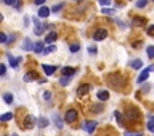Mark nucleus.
Instances as JSON below:
<instances>
[{
	"instance_id": "1",
	"label": "nucleus",
	"mask_w": 154,
	"mask_h": 136,
	"mask_svg": "<svg viewBox=\"0 0 154 136\" xmlns=\"http://www.w3.org/2000/svg\"><path fill=\"white\" fill-rule=\"evenodd\" d=\"M125 118L128 120H131V122L138 120L141 118V112L137 107H129L125 110Z\"/></svg>"
},
{
	"instance_id": "2",
	"label": "nucleus",
	"mask_w": 154,
	"mask_h": 136,
	"mask_svg": "<svg viewBox=\"0 0 154 136\" xmlns=\"http://www.w3.org/2000/svg\"><path fill=\"white\" fill-rule=\"evenodd\" d=\"M77 117H78L77 111L73 110V108H71V110L66 111V113H65V122L69 123V124H70V123H73V122L77 119Z\"/></svg>"
},
{
	"instance_id": "3",
	"label": "nucleus",
	"mask_w": 154,
	"mask_h": 136,
	"mask_svg": "<svg viewBox=\"0 0 154 136\" xmlns=\"http://www.w3.org/2000/svg\"><path fill=\"white\" fill-rule=\"evenodd\" d=\"M96 126H97V122H95V120H87V122H84V124H83V129H84L88 134H93L94 130L96 129Z\"/></svg>"
},
{
	"instance_id": "4",
	"label": "nucleus",
	"mask_w": 154,
	"mask_h": 136,
	"mask_svg": "<svg viewBox=\"0 0 154 136\" xmlns=\"http://www.w3.org/2000/svg\"><path fill=\"white\" fill-rule=\"evenodd\" d=\"M107 30L106 29H97L94 34H93V39L95 40V41H102V40H105L106 37H107Z\"/></svg>"
},
{
	"instance_id": "5",
	"label": "nucleus",
	"mask_w": 154,
	"mask_h": 136,
	"mask_svg": "<svg viewBox=\"0 0 154 136\" xmlns=\"http://www.w3.org/2000/svg\"><path fill=\"white\" fill-rule=\"evenodd\" d=\"M38 78V73L36 71H28L24 76H23V81L25 83H30V82H34L35 79Z\"/></svg>"
},
{
	"instance_id": "6",
	"label": "nucleus",
	"mask_w": 154,
	"mask_h": 136,
	"mask_svg": "<svg viewBox=\"0 0 154 136\" xmlns=\"http://www.w3.org/2000/svg\"><path fill=\"white\" fill-rule=\"evenodd\" d=\"M35 122H36L35 117H34L32 114H28V116L24 118V122H23L24 128H25V129H32L34 125H35Z\"/></svg>"
},
{
	"instance_id": "7",
	"label": "nucleus",
	"mask_w": 154,
	"mask_h": 136,
	"mask_svg": "<svg viewBox=\"0 0 154 136\" xmlns=\"http://www.w3.org/2000/svg\"><path fill=\"white\" fill-rule=\"evenodd\" d=\"M90 88H91V85H90L89 83H83V84H81V85L77 88V95H78V96H84L85 94L89 93Z\"/></svg>"
},
{
	"instance_id": "8",
	"label": "nucleus",
	"mask_w": 154,
	"mask_h": 136,
	"mask_svg": "<svg viewBox=\"0 0 154 136\" xmlns=\"http://www.w3.org/2000/svg\"><path fill=\"white\" fill-rule=\"evenodd\" d=\"M42 66V70L45 71V73L47 75V76H52L55 71H57V66H54V65H47V64H42L41 65Z\"/></svg>"
},
{
	"instance_id": "9",
	"label": "nucleus",
	"mask_w": 154,
	"mask_h": 136,
	"mask_svg": "<svg viewBox=\"0 0 154 136\" xmlns=\"http://www.w3.org/2000/svg\"><path fill=\"white\" fill-rule=\"evenodd\" d=\"M132 24L135 26H144L147 24V19L144 17H141V16H136L134 19H132Z\"/></svg>"
},
{
	"instance_id": "10",
	"label": "nucleus",
	"mask_w": 154,
	"mask_h": 136,
	"mask_svg": "<svg viewBox=\"0 0 154 136\" xmlns=\"http://www.w3.org/2000/svg\"><path fill=\"white\" fill-rule=\"evenodd\" d=\"M22 49H24L25 52H29L31 49L34 51V45H32V42H31V40L29 37H25L24 39V41L22 43Z\"/></svg>"
},
{
	"instance_id": "11",
	"label": "nucleus",
	"mask_w": 154,
	"mask_h": 136,
	"mask_svg": "<svg viewBox=\"0 0 154 136\" xmlns=\"http://www.w3.org/2000/svg\"><path fill=\"white\" fill-rule=\"evenodd\" d=\"M149 67H147L146 70H143L141 73H140V76L137 77V83H142V82H144L146 79H148V77H149Z\"/></svg>"
},
{
	"instance_id": "12",
	"label": "nucleus",
	"mask_w": 154,
	"mask_h": 136,
	"mask_svg": "<svg viewBox=\"0 0 154 136\" xmlns=\"http://www.w3.org/2000/svg\"><path fill=\"white\" fill-rule=\"evenodd\" d=\"M60 71H61L63 76H69V77H71V76L76 72V69H73L72 66H64Z\"/></svg>"
},
{
	"instance_id": "13",
	"label": "nucleus",
	"mask_w": 154,
	"mask_h": 136,
	"mask_svg": "<svg viewBox=\"0 0 154 136\" xmlns=\"http://www.w3.org/2000/svg\"><path fill=\"white\" fill-rule=\"evenodd\" d=\"M96 96H97L99 100L106 101V100H108V97H109V93H108V90L102 89V90H99V91L96 93Z\"/></svg>"
},
{
	"instance_id": "14",
	"label": "nucleus",
	"mask_w": 154,
	"mask_h": 136,
	"mask_svg": "<svg viewBox=\"0 0 154 136\" xmlns=\"http://www.w3.org/2000/svg\"><path fill=\"white\" fill-rule=\"evenodd\" d=\"M57 37H58L57 31H49V34H48V35L46 36V39H45V42L52 43V42H54V41L57 40Z\"/></svg>"
},
{
	"instance_id": "15",
	"label": "nucleus",
	"mask_w": 154,
	"mask_h": 136,
	"mask_svg": "<svg viewBox=\"0 0 154 136\" xmlns=\"http://www.w3.org/2000/svg\"><path fill=\"white\" fill-rule=\"evenodd\" d=\"M48 16H49V7H47V6L40 7V10H38V17H41V18H47Z\"/></svg>"
},
{
	"instance_id": "16",
	"label": "nucleus",
	"mask_w": 154,
	"mask_h": 136,
	"mask_svg": "<svg viewBox=\"0 0 154 136\" xmlns=\"http://www.w3.org/2000/svg\"><path fill=\"white\" fill-rule=\"evenodd\" d=\"M103 108H105V106L102 104H94V105H91L90 111L93 113H101L103 111Z\"/></svg>"
},
{
	"instance_id": "17",
	"label": "nucleus",
	"mask_w": 154,
	"mask_h": 136,
	"mask_svg": "<svg viewBox=\"0 0 154 136\" xmlns=\"http://www.w3.org/2000/svg\"><path fill=\"white\" fill-rule=\"evenodd\" d=\"M45 51V47H43V41H37V42H35V45H34V52L35 53H41V52H43Z\"/></svg>"
},
{
	"instance_id": "18",
	"label": "nucleus",
	"mask_w": 154,
	"mask_h": 136,
	"mask_svg": "<svg viewBox=\"0 0 154 136\" xmlns=\"http://www.w3.org/2000/svg\"><path fill=\"white\" fill-rule=\"evenodd\" d=\"M130 66H131L134 70H138V69H141V67L143 66V61H142L141 59H135V60H132V61L130 63Z\"/></svg>"
},
{
	"instance_id": "19",
	"label": "nucleus",
	"mask_w": 154,
	"mask_h": 136,
	"mask_svg": "<svg viewBox=\"0 0 154 136\" xmlns=\"http://www.w3.org/2000/svg\"><path fill=\"white\" fill-rule=\"evenodd\" d=\"M7 57H8V63H10V65H11V67L16 69V67L18 66V64H19L18 58L16 59V58H14L13 55H11V54H7Z\"/></svg>"
},
{
	"instance_id": "20",
	"label": "nucleus",
	"mask_w": 154,
	"mask_h": 136,
	"mask_svg": "<svg viewBox=\"0 0 154 136\" xmlns=\"http://www.w3.org/2000/svg\"><path fill=\"white\" fill-rule=\"evenodd\" d=\"M48 124H49V120H48L47 118H45V117H40V118L37 119V125H38V128H41V129L46 128Z\"/></svg>"
},
{
	"instance_id": "21",
	"label": "nucleus",
	"mask_w": 154,
	"mask_h": 136,
	"mask_svg": "<svg viewBox=\"0 0 154 136\" xmlns=\"http://www.w3.org/2000/svg\"><path fill=\"white\" fill-rule=\"evenodd\" d=\"M114 118H116L117 123L119 124V126H124V119H123V116L119 111H114Z\"/></svg>"
},
{
	"instance_id": "22",
	"label": "nucleus",
	"mask_w": 154,
	"mask_h": 136,
	"mask_svg": "<svg viewBox=\"0 0 154 136\" xmlns=\"http://www.w3.org/2000/svg\"><path fill=\"white\" fill-rule=\"evenodd\" d=\"M53 120H54V124H55V126L58 128V129H63L64 128V123H63V119L59 117V116H54L53 117Z\"/></svg>"
},
{
	"instance_id": "23",
	"label": "nucleus",
	"mask_w": 154,
	"mask_h": 136,
	"mask_svg": "<svg viewBox=\"0 0 154 136\" xmlns=\"http://www.w3.org/2000/svg\"><path fill=\"white\" fill-rule=\"evenodd\" d=\"M12 118H13V113H12V112H6V113L1 114L0 120H1V122H8V120H11Z\"/></svg>"
},
{
	"instance_id": "24",
	"label": "nucleus",
	"mask_w": 154,
	"mask_h": 136,
	"mask_svg": "<svg viewBox=\"0 0 154 136\" xmlns=\"http://www.w3.org/2000/svg\"><path fill=\"white\" fill-rule=\"evenodd\" d=\"M2 99H4V101L6 102V104H12V101H13V95L11 94V93H5L4 95H2Z\"/></svg>"
},
{
	"instance_id": "25",
	"label": "nucleus",
	"mask_w": 154,
	"mask_h": 136,
	"mask_svg": "<svg viewBox=\"0 0 154 136\" xmlns=\"http://www.w3.org/2000/svg\"><path fill=\"white\" fill-rule=\"evenodd\" d=\"M57 51V46H54V45H49L48 47H46L45 48V51L42 52L45 55H47V54H49V53H53V52H55Z\"/></svg>"
},
{
	"instance_id": "26",
	"label": "nucleus",
	"mask_w": 154,
	"mask_h": 136,
	"mask_svg": "<svg viewBox=\"0 0 154 136\" xmlns=\"http://www.w3.org/2000/svg\"><path fill=\"white\" fill-rule=\"evenodd\" d=\"M70 81H71V77H69V76H64V77L59 78V83H60L63 87H66V85L70 83Z\"/></svg>"
},
{
	"instance_id": "27",
	"label": "nucleus",
	"mask_w": 154,
	"mask_h": 136,
	"mask_svg": "<svg viewBox=\"0 0 154 136\" xmlns=\"http://www.w3.org/2000/svg\"><path fill=\"white\" fill-rule=\"evenodd\" d=\"M147 129L154 134V117H152V119H149L147 122Z\"/></svg>"
},
{
	"instance_id": "28",
	"label": "nucleus",
	"mask_w": 154,
	"mask_h": 136,
	"mask_svg": "<svg viewBox=\"0 0 154 136\" xmlns=\"http://www.w3.org/2000/svg\"><path fill=\"white\" fill-rule=\"evenodd\" d=\"M65 6V2H60V4H57V5H54L53 7H52V12H59L63 7Z\"/></svg>"
},
{
	"instance_id": "29",
	"label": "nucleus",
	"mask_w": 154,
	"mask_h": 136,
	"mask_svg": "<svg viewBox=\"0 0 154 136\" xmlns=\"http://www.w3.org/2000/svg\"><path fill=\"white\" fill-rule=\"evenodd\" d=\"M147 54L150 59H154V46H148L147 47Z\"/></svg>"
},
{
	"instance_id": "30",
	"label": "nucleus",
	"mask_w": 154,
	"mask_h": 136,
	"mask_svg": "<svg viewBox=\"0 0 154 136\" xmlns=\"http://www.w3.org/2000/svg\"><path fill=\"white\" fill-rule=\"evenodd\" d=\"M147 4H148V0H137V1H136V6H137L138 8L146 7Z\"/></svg>"
},
{
	"instance_id": "31",
	"label": "nucleus",
	"mask_w": 154,
	"mask_h": 136,
	"mask_svg": "<svg viewBox=\"0 0 154 136\" xmlns=\"http://www.w3.org/2000/svg\"><path fill=\"white\" fill-rule=\"evenodd\" d=\"M79 48H81V46H79L78 43H72V45L70 46V52L76 53V52H78V51H79Z\"/></svg>"
},
{
	"instance_id": "32",
	"label": "nucleus",
	"mask_w": 154,
	"mask_h": 136,
	"mask_svg": "<svg viewBox=\"0 0 154 136\" xmlns=\"http://www.w3.org/2000/svg\"><path fill=\"white\" fill-rule=\"evenodd\" d=\"M101 12H102L103 14H108V16H111V14H114L116 10H113V8H102Z\"/></svg>"
},
{
	"instance_id": "33",
	"label": "nucleus",
	"mask_w": 154,
	"mask_h": 136,
	"mask_svg": "<svg viewBox=\"0 0 154 136\" xmlns=\"http://www.w3.org/2000/svg\"><path fill=\"white\" fill-rule=\"evenodd\" d=\"M5 42H7V36L5 32L0 31V43H5Z\"/></svg>"
},
{
	"instance_id": "34",
	"label": "nucleus",
	"mask_w": 154,
	"mask_h": 136,
	"mask_svg": "<svg viewBox=\"0 0 154 136\" xmlns=\"http://www.w3.org/2000/svg\"><path fill=\"white\" fill-rule=\"evenodd\" d=\"M88 52H89L90 54H96V53H97V48H96L95 46H89V47H88Z\"/></svg>"
},
{
	"instance_id": "35",
	"label": "nucleus",
	"mask_w": 154,
	"mask_h": 136,
	"mask_svg": "<svg viewBox=\"0 0 154 136\" xmlns=\"http://www.w3.org/2000/svg\"><path fill=\"white\" fill-rule=\"evenodd\" d=\"M111 1L112 0H99V4L102 6H108V5H111Z\"/></svg>"
},
{
	"instance_id": "36",
	"label": "nucleus",
	"mask_w": 154,
	"mask_h": 136,
	"mask_svg": "<svg viewBox=\"0 0 154 136\" xmlns=\"http://www.w3.org/2000/svg\"><path fill=\"white\" fill-rule=\"evenodd\" d=\"M147 34L148 35H154V24L153 25H149L147 28Z\"/></svg>"
},
{
	"instance_id": "37",
	"label": "nucleus",
	"mask_w": 154,
	"mask_h": 136,
	"mask_svg": "<svg viewBox=\"0 0 154 136\" xmlns=\"http://www.w3.org/2000/svg\"><path fill=\"white\" fill-rule=\"evenodd\" d=\"M51 96H52V94H51V91H48V90H46V91L43 93V99H45V100H49V99H51Z\"/></svg>"
},
{
	"instance_id": "38",
	"label": "nucleus",
	"mask_w": 154,
	"mask_h": 136,
	"mask_svg": "<svg viewBox=\"0 0 154 136\" xmlns=\"http://www.w3.org/2000/svg\"><path fill=\"white\" fill-rule=\"evenodd\" d=\"M4 2L8 6H14L16 5V0H4Z\"/></svg>"
},
{
	"instance_id": "39",
	"label": "nucleus",
	"mask_w": 154,
	"mask_h": 136,
	"mask_svg": "<svg viewBox=\"0 0 154 136\" xmlns=\"http://www.w3.org/2000/svg\"><path fill=\"white\" fill-rule=\"evenodd\" d=\"M5 72H6V66L4 64H0V76L5 75Z\"/></svg>"
},
{
	"instance_id": "40",
	"label": "nucleus",
	"mask_w": 154,
	"mask_h": 136,
	"mask_svg": "<svg viewBox=\"0 0 154 136\" xmlns=\"http://www.w3.org/2000/svg\"><path fill=\"white\" fill-rule=\"evenodd\" d=\"M20 6H22V0H16L14 7H16V8H20Z\"/></svg>"
},
{
	"instance_id": "41",
	"label": "nucleus",
	"mask_w": 154,
	"mask_h": 136,
	"mask_svg": "<svg viewBox=\"0 0 154 136\" xmlns=\"http://www.w3.org/2000/svg\"><path fill=\"white\" fill-rule=\"evenodd\" d=\"M45 1L46 0H34V4L35 5H42V4H45Z\"/></svg>"
},
{
	"instance_id": "42",
	"label": "nucleus",
	"mask_w": 154,
	"mask_h": 136,
	"mask_svg": "<svg viewBox=\"0 0 154 136\" xmlns=\"http://www.w3.org/2000/svg\"><path fill=\"white\" fill-rule=\"evenodd\" d=\"M136 132H131V131H125V134H124V136H134Z\"/></svg>"
},
{
	"instance_id": "43",
	"label": "nucleus",
	"mask_w": 154,
	"mask_h": 136,
	"mask_svg": "<svg viewBox=\"0 0 154 136\" xmlns=\"http://www.w3.org/2000/svg\"><path fill=\"white\" fill-rule=\"evenodd\" d=\"M148 67H149V71H154V65H150Z\"/></svg>"
},
{
	"instance_id": "44",
	"label": "nucleus",
	"mask_w": 154,
	"mask_h": 136,
	"mask_svg": "<svg viewBox=\"0 0 154 136\" xmlns=\"http://www.w3.org/2000/svg\"><path fill=\"white\" fill-rule=\"evenodd\" d=\"M134 136H143V134H142V132H136Z\"/></svg>"
},
{
	"instance_id": "45",
	"label": "nucleus",
	"mask_w": 154,
	"mask_h": 136,
	"mask_svg": "<svg viewBox=\"0 0 154 136\" xmlns=\"http://www.w3.org/2000/svg\"><path fill=\"white\" fill-rule=\"evenodd\" d=\"M4 20V16H2V13H0V23Z\"/></svg>"
},
{
	"instance_id": "46",
	"label": "nucleus",
	"mask_w": 154,
	"mask_h": 136,
	"mask_svg": "<svg viewBox=\"0 0 154 136\" xmlns=\"http://www.w3.org/2000/svg\"><path fill=\"white\" fill-rule=\"evenodd\" d=\"M150 1H153V2H154V0H150Z\"/></svg>"
},
{
	"instance_id": "47",
	"label": "nucleus",
	"mask_w": 154,
	"mask_h": 136,
	"mask_svg": "<svg viewBox=\"0 0 154 136\" xmlns=\"http://www.w3.org/2000/svg\"><path fill=\"white\" fill-rule=\"evenodd\" d=\"M13 136H17V135H13Z\"/></svg>"
},
{
	"instance_id": "48",
	"label": "nucleus",
	"mask_w": 154,
	"mask_h": 136,
	"mask_svg": "<svg viewBox=\"0 0 154 136\" xmlns=\"http://www.w3.org/2000/svg\"><path fill=\"white\" fill-rule=\"evenodd\" d=\"M77 1H79V0H77Z\"/></svg>"
}]
</instances>
